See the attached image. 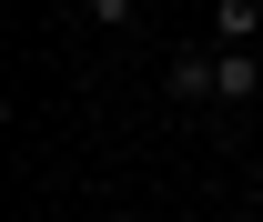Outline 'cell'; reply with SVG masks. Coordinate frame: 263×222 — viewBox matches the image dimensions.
I'll use <instances>...</instances> for the list:
<instances>
[{"label":"cell","instance_id":"6da1fadb","mask_svg":"<svg viewBox=\"0 0 263 222\" xmlns=\"http://www.w3.org/2000/svg\"><path fill=\"white\" fill-rule=\"evenodd\" d=\"M213 101H223V111L263 101V51H213Z\"/></svg>","mask_w":263,"mask_h":222},{"label":"cell","instance_id":"7a4b0ae2","mask_svg":"<svg viewBox=\"0 0 263 222\" xmlns=\"http://www.w3.org/2000/svg\"><path fill=\"white\" fill-rule=\"evenodd\" d=\"M263 41V0H213V51H253Z\"/></svg>","mask_w":263,"mask_h":222},{"label":"cell","instance_id":"3957f363","mask_svg":"<svg viewBox=\"0 0 263 222\" xmlns=\"http://www.w3.org/2000/svg\"><path fill=\"white\" fill-rule=\"evenodd\" d=\"M162 91L182 101V111H193V101H213V51H182V61L162 71Z\"/></svg>","mask_w":263,"mask_h":222},{"label":"cell","instance_id":"277c9868","mask_svg":"<svg viewBox=\"0 0 263 222\" xmlns=\"http://www.w3.org/2000/svg\"><path fill=\"white\" fill-rule=\"evenodd\" d=\"M81 10H91L101 31H132V0H81Z\"/></svg>","mask_w":263,"mask_h":222}]
</instances>
